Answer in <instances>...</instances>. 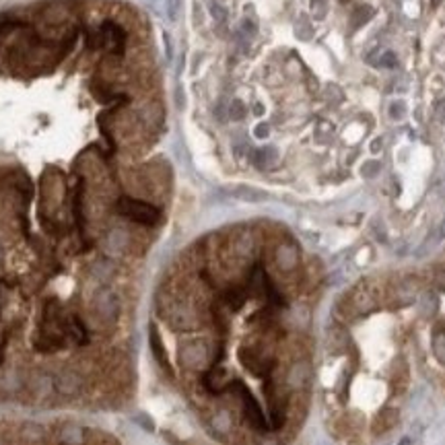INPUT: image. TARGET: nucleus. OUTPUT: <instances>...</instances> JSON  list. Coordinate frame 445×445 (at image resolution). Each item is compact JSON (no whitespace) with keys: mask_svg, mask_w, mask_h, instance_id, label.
<instances>
[{"mask_svg":"<svg viewBox=\"0 0 445 445\" xmlns=\"http://www.w3.org/2000/svg\"><path fill=\"white\" fill-rule=\"evenodd\" d=\"M0 445H118L110 435L85 427H39L15 437H0Z\"/></svg>","mask_w":445,"mask_h":445,"instance_id":"nucleus-1","label":"nucleus"},{"mask_svg":"<svg viewBox=\"0 0 445 445\" xmlns=\"http://www.w3.org/2000/svg\"><path fill=\"white\" fill-rule=\"evenodd\" d=\"M118 213L124 215L126 219L134 221V223H140V225H155L157 221H159L161 213L159 208H155L153 204L149 202H142V200H134V198H120L118 200Z\"/></svg>","mask_w":445,"mask_h":445,"instance_id":"nucleus-2","label":"nucleus"},{"mask_svg":"<svg viewBox=\"0 0 445 445\" xmlns=\"http://www.w3.org/2000/svg\"><path fill=\"white\" fill-rule=\"evenodd\" d=\"M101 33L103 37L108 39V43H112L116 54H124V45H126V31L122 27H118L116 23L112 21H106L101 27Z\"/></svg>","mask_w":445,"mask_h":445,"instance_id":"nucleus-3","label":"nucleus"},{"mask_svg":"<svg viewBox=\"0 0 445 445\" xmlns=\"http://www.w3.org/2000/svg\"><path fill=\"white\" fill-rule=\"evenodd\" d=\"M167 7H169V17L175 19V15H177V7H179V0H167Z\"/></svg>","mask_w":445,"mask_h":445,"instance_id":"nucleus-4","label":"nucleus"},{"mask_svg":"<svg viewBox=\"0 0 445 445\" xmlns=\"http://www.w3.org/2000/svg\"><path fill=\"white\" fill-rule=\"evenodd\" d=\"M383 64H385L387 68H394V66H396V60H394V54H385V56H383Z\"/></svg>","mask_w":445,"mask_h":445,"instance_id":"nucleus-5","label":"nucleus"},{"mask_svg":"<svg viewBox=\"0 0 445 445\" xmlns=\"http://www.w3.org/2000/svg\"><path fill=\"white\" fill-rule=\"evenodd\" d=\"M439 3H441V0H433V7H437Z\"/></svg>","mask_w":445,"mask_h":445,"instance_id":"nucleus-6","label":"nucleus"}]
</instances>
